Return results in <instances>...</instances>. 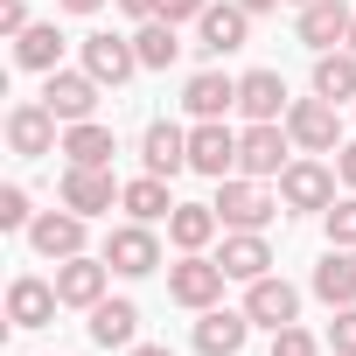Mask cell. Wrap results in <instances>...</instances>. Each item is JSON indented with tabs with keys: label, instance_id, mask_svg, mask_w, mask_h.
Returning a JSON list of instances; mask_svg holds the SVG:
<instances>
[{
	"label": "cell",
	"instance_id": "d6986e66",
	"mask_svg": "<svg viewBox=\"0 0 356 356\" xmlns=\"http://www.w3.org/2000/svg\"><path fill=\"white\" fill-rule=\"evenodd\" d=\"M140 161H147V175H182L189 168V133L175 126V119H154L140 133Z\"/></svg>",
	"mask_w": 356,
	"mask_h": 356
},
{
	"label": "cell",
	"instance_id": "b9f144b4",
	"mask_svg": "<svg viewBox=\"0 0 356 356\" xmlns=\"http://www.w3.org/2000/svg\"><path fill=\"white\" fill-rule=\"evenodd\" d=\"M349 49H356V22H349Z\"/></svg>",
	"mask_w": 356,
	"mask_h": 356
},
{
	"label": "cell",
	"instance_id": "e0dca14e",
	"mask_svg": "<svg viewBox=\"0 0 356 356\" xmlns=\"http://www.w3.org/2000/svg\"><path fill=\"white\" fill-rule=\"evenodd\" d=\"M245 314H252L259 328H286V321H300V293H293L280 273H266V280H252V293H245Z\"/></svg>",
	"mask_w": 356,
	"mask_h": 356
},
{
	"label": "cell",
	"instance_id": "f546056e",
	"mask_svg": "<svg viewBox=\"0 0 356 356\" xmlns=\"http://www.w3.org/2000/svg\"><path fill=\"white\" fill-rule=\"evenodd\" d=\"M133 49H140V70H168L175 56H182V42H175V22H140Z\"/></svg>",
	"mask_w": 356,
	"mask_h": 356
},
{
	"label": "cell",
	"instance_id": "5b68a950",
	"mask_svg": "<svg viewBox=\"0 0 356 356\" xmlns=\"http://www.w3.org/2000/svg\"><path fill=\"white\" fill-rule=\"evenodd\" d=\"M224 280H231V273H224L217 259H203V252H182V266H168V293L182 300V307H196V314L224 300Z\"/></svg>",
	"mask_w": 356,
	"mask_h": 356
},
{
	"label": "cell",
	"instance_id": "7402d4cb",
	"mask_svg": "<svg viewBox=\"0 0 356 356\" xmlns=\"http://www.w3.org/2000/svg\"><path fill=\"white\" fill-rule=\"evenodd\" d=\"M15 63H22V70H42V77L63 70V29H56V22H29V29L15 35Z\"/></svg>",
	"mask_w": 356,
	"mask_h": 356
},
{
	"label": "cell",
	"instance_id": "7bdbcfd3",
	"mask_svg": "<svg viewBox=\"0 0 356 356\" xmlns=\"http://www.w3.org/2000/svg\"><path fill=\"white\" fill-rule=\"evenodd\" d=\"M293 8H307V0H293Z\"/></svg>",
	"mask_w": 356,
	"mask_h": 356
},
{
	"label": "cell",
	"instance_id": "74e56055",
	"mask_svg": "<svg viewBox=\"0 0 356 356\" xmlns=\"http://www.w3.org/2000/svg\"><path fill=\"white\" fill-rule=\"evenodd\" d=\"M119 8H126L133 22H161V0H119Z\"/></svg>",
	"mask_w": 356,
	"mask_h": 356
},
{
	"label": "cell",
	"instance_id": "8d00e7d4",
	"mask_svg": "<svg viewBox=\"0 0 356 356\" xmlns=\"http://www.w3.org/2000/svg\"><path fill=\"white\" fill-rule=\"evenodd\" d=\"M335 175H342V182L356 189V140H342V147H335Z\"/></svg>",
	"mask_w": 356,
	"mask_h": 356
},
{
	"label": "cell",
	"instance_id": "d4e9b609",
	"mask_svg": "<svg viewBox=\"0 0 356 356\" xmlns=\"http://www.w3.org/2000/svg\"><path fill=\"white\" fill-rule=\"evenodd\" d=\"M217 203H175L168 210V238H175V252H203L210 238H217Z\"/></svg>",
	"mask_w": 356,
	"mask_h": 356
},
{
	"label": "cell",
	"instance_id": "30bf717a",
	"mask_svg": "<svg viewBox=\"0 0 356 356\" xmlns=\"http://www.w3.org/2000/svg\"><path fill=\"white\" fill-rule=\"evenodd\" d=\"M105 280H112V266L105 259H91V252H77V259H56V293H63V307H98L105 300Z\"/></svg>",
	"mask_w": 356,
	"mask_h": 356
},
{
	"label": "cell",
	"instance_id": "f1b7e54d",
	"mask_svg": "<svg viewBox=\"0 0 356 356\" xmlns=\"http://www.w3.org/2000/svg\"><path fill=\"white\" fill-rule=\"evenodd\" d=\"M314 91L321 98H356V49H321L314 56Z\"/></svg>",
	"mask_w": 356,
	"mask_h": 356
},
{
	"label": "cell",
	"instance_id": "4316f807",
	"mask_svg": "<svg viewBox=\"0 0 356 356\" xmlns=\"http://www.w3.org/2000/svg\"><path fill=\"white\" fill-rule=\"evenodd\" d=\"M314 293H321L328 307H356V252L328 245V259L314 266Z\"/></svg>",
	"mask_w": 356,
	"mask_h": 356
},
{
	"label": "cell",
	"instance_id": "60d3db41",
	"mask_svg": "<svg viewBox=\"0 0 356 356\" xmlns=\"http://www.w3.org/2000/svg\"><path fill=\"white\" fill-rule=\"evenodd\" d=\"M238 8H245V15H273V8H280V0H238Z\"/></svg>",
	"mask_w": 356,
	"mask_h": 356
},
{
	"label": "cell",
	"instance_id": "6da1fadb",
	"mask_svg": "<svg viewBox=\"0 0 356 356\" xmlns=\"http://www.w3.org/2000/svg\"><path fill=\"white\" fill-rule=\"evenodd\" d=\"M280 210H286V203L259 182V175H224V182H217V217H224L231 231H266Z\"/></svg>",
	"mask_w": 356,
	"mask_h": 356
},
{
	"label": "cell",
	"instance_id": "ba28073f",
	"mask_svg": "<svg viewBox=\"0 0 356 356\" xmlns=\"http://www.w3.org/2000/svg\"><path fill=\"white\" fill-rule=\"evenodd\" d=\"M98 91H105V84H98L91 70H49V77H42V105H49L63 126L91 119V112H98Z\"/></svg>",
	"mask_w": 356,
	"mask_h": 356
},
{
	"label": "cell",
	"instance_id": "cb8c5ba5",
	"mask_svg": "<svg viewBox=\"0 0 356 356\" xmlns=\"http://www.w3.org/2000/svg\"><path fill=\"white\" fill-rule=\"evenodd\" d=\"M112 126H98V119H77V126H63V161L70 168H112Z\"/></svg>",
	"mask_w": 356,
	"mask_h": 356
},
{
	"label": "cell",
	"instance_id": "9c48e42d",
	"mask_svg": "<svg viewBox=\"0 0 356 356\" xmlns=\"http://www.w3.org/2000/svg\"><path fill=\"white\" fill-rule=\"evenodd\" d=\"M98 259H105L112 273L140 280V273H154V266H161V238H154V224H140V217H133V224H119V231L105 238V252H98Z\"/></svg>",
	"mask_w": 356,
	"mask_h": 356
},
{
	"label": "cell",
	"instance_id": "e575fe53",
	"mask_svg": "<svg viewBox=\"0 0 356 356\" xmlns=\"http://www.w3.org/2000/svg\"><path fill=\"white\" fill-rule=\"evenodd\" d=\"M210 15V0H161V22H175V29H182V22H203Z\"/></svg>",
	"mask_w": 356,
	"mask_h": 356
},
{
	"label": "cell",
	"instance_id": "5bb4252c",
	"mask_svg": "<svg viewBox=\"0 0 356 356\" xmlns=\"http://www.w3.org/2000/svg\"><path fill=\"white\" fill-rule=\"evenodd\" d=\"M84 70L98 77V84H126L133 70H140V49H133V35H84Z\"/></svg>",
	"mask_w": 356,
	"mask_h": 356
},
{
	"label": "cell",
	"instance_id": "ab89813d",
	"mask_svg": "<svg viewBox=\"0 0 356 356\" xmlns=\"http://www.w3.org/2000/svg\"><path fill=\"white\" fill-rule=\"evenodd\" d=\"M126 356H175V349H168V342H133Z\"/></svg>",
	"mask_w": 356,
	"mask_h": 356
},
{
	"label": "cell",
	"instance_id": "836d02e7",
	"mask_svg": "<svg viewBox=\"0 0 356 356\" xmlns=\"http://www.w3.org/2000/svg\"><path fill=\"white\" fill-rule=\"evenodd\" d=\"M328 349H335V356H356V307H335V321H328Z\"/></svg>",
	"mask_w": 356,
	"mask_h": 356
},
{
	"label": "cell",
	"instance_id": "4fadbf2b",
	"mask_svg": "<svg viewBox=\"0 0 356 356\" xmlns=\"http://www.w3.org/2000/svg\"><path fill=\"white\" fill-rule=\"evenodd\" d=\"M56 307H63L56 280H35V273H22V280L8 286V321H15V328H49V321H56Z\"/></svg>",
	"mask_w": 356,
	"mask_h": 356
},
{
	"label": "cell",
	"instance_id": "d6a6232c",
	"mask_svg": "<svg viewBox=\"0 0 356 356\" xmlns=\"http://www.w3.org/2000/svg\"><path fill=\"white\" fill-rule=\"evenodd\" d=\"M273 356H321V342L300 321H286V328H273Z\"/></svg>",
	"mask_w": 356,
	"mask_h": 356
},
{
	"label": "cell",
	"instance_id": "52a82bcc",
	"mask_svg": "<svg viewBox=\"0 0 356 356\" xmlns=\"http://www.w3.org/2000/svg\"><path fill=\"white\" fill-rule=\"evenodd\" d=\"M189 168L210 175V182L238 175V133H231L224 119H196V126H189Z\"/></svg>",
	"mask_w": 356,
	"mask_h": 356
},
{
	"label": "cell",
	"instance_id": "9a60e30c",
	"mask_svg": "<svg viewBox=\"0 0 356 356\" xmlns=\"http://www.w3.org/2000/svg\"><path fill=\"white\" fill-rule=\"evenodd\" d=\"M29 245L42 252V259H77L84 252V217L63 203V210H42L35 224H29Z\"/></svg>",
	"mask_w": 356,
	"mask_h": 356
},
{
	"label": "cell",
	"instance_id": "ffe728a7",
	"mask_svg": "<svg viewBox=\"0 0 356 356\" xmlns=\"http://www.w3.org/2000/svg\"><path fill=\"white\" fill-rule=\"evenodd\" d=\"M238 112L245 119H286V77L280 70H245L238 77Z\"/></svg>",
	"mask_w": 356,
	"mask_h": 356
},
{
	"label": "cell",
	"instance_id": "8fae6325",
	"mask_svg": "<svg viewBox=\"0 0 356 356\" xmlns=\"http://www.w3.org/2000/svg\"><path fill=\"white\" fill-rule=\"evenodd\" d=\"M126 196V182H112V168H63V203L77 217H105Z\"/></svg>",
	"mask_w": 356,
	"mask_h": 356
},
{
	"label": "cell",
	"instance_id": "1f68e13d",
	"mask_svg": "<svg viewBox=\"0 0 356 356\" xmlns=\"http://www.w3.org/2000/svg\"><path fill=\"white\" fill-rule=\"evenodd\" d=\"M29 224H35L29 189H22V182H8V189H0V231H29Z\"/></svg>",
	"mask_w": 356,
	"mask_h": 356
},
{
	"label": "cell",
	"instance_id": "484cf974",
	"mask_svg": "<svg viewBox=\"0 0 356 356\" xmlns=\"http://www.w3.org/2000/svg\"><path fill=\"white\" fill-rule=\"evenodd\" d=\"M133 335H140V307L133 300H98L91 307V342L98 349H133Z\"/></svg>",
	"mask_w": 356,
	"mask_h": 356
},
{
	"label": "cell",
	"instance_id": "603a6c76",
	"mask_svg": "<svg viewBox=\"0 0 356 356\" xmlns=\"http://www.w3.org/2000/svg\"><path fill=\"white\" fill-rule=\"evenodd\" d=\"M182 105H189L196 119H224V112L238 105V77H224V70H196V77L182 84Z\"/></svg>",
	"mask_w": 356,
	"mask_h": 356
},
{
	"label": "cell",
	"instance_id": "3957f363",
	"mask_svg": "<svg viewBox=\"0 0 356 356\" xmlns=\"http://www.w3.org/2000/svg\"><path fill=\"white\" fill-rule=\"evenodd\" d=\"M280 203L300 210V217H328V203H335V168L314 161V154L286 161V175H280Z\"/></svg>",
	"mask_w": 356,
	"mask_h": 356
},
{
	"label": "cell",
	"instance_id": "2e32d148",
	"mask_svg": "<svg viewBox=\"0 0 356 356\" xmlns=\"http://www.w3.org/2000/svg\"><path fill=\"white\" fill-rule=\"evenodd\" d=\"M349 22H356V15H349V0H307V8H300V22H293V29H300V42H307V49L321 56V49H335V42H349Z\"/></svg>",
	"mask_w": 356,
	"mask_h": 356
},
{
	"label": "cell",
	"instance_id": "8992f818",
	"mask_svg": "<svg viewBox=\"0 0 356 356\" xmlns=\"http://www.w3.org/2000/svg\"><path fill=\"white\" fill-rule=\"evenodd\" d=\"M56 112L42 105V98H29V105H15L8 112V147L22 154V161H42V154H63V140H56Z\"/></svg>",
	"mask_w": 356,
	"mask_h": 356
},
{
	"label": "cell",
	"instance_id": "f35d334b",
	"mask_svg": "<svg viewBox=\"0 0 356 356\" xmlns=\"http://www.w3.org/2000/svg\"><path fill=\"white\" fill-rule=\"evenodd\" d=\"M56 8H63V15H98L105 0H56Z\"/></svg>",
	"mask_w": 356,
	"mask_h": 356
},
{
	"label": "cell",
	"instance_id": "d590c367",
	"mask_svg": "<svg viewBox=\"0 0 356 356\" xmlns=\"http://www.w3.org/2000/svg\"><path fill=\"white\" fill-rule=\"evenodd\" d=\"M29 29V0H0V35H22Z\"/></svg>",
	"mask_w": 356,
	"mask_h": 356
},
{
	"label": "cell",
	"instance_id": "7a4b0ae2",
	"mask_svg": "<svg viewBox=\"0 0 356 356\" xmlns=\"http://www.w3.org/2000/svg\"><path fill=\"white\" fill-rule=\"evenodd\" d=\"M286 154H293V133H286V119H252V126L238 133V175L280 182V175H286Z\"/></svg>",
	"mask_w": 356,
	"mask_h": 356
},
{
	"label": "cell",
	"instance_id": "7c38bea8",
	"mask_svg": "<svg viewBox=\"0 0 356 356\" xmlns=\"http://www.w3.org/2000/svg\"><path fill=\"white\" fill-rule=\"evenodd\" d=\"M245 42H252V15L238 8V0H224V8L210 0V15L196 22V49H203V56H231V49H245Z\"/></svg>",
	"mask_w": 356,
	"mask_h": 356
},
{
	"label": "cell",
	"instance_id": "ac0fdd59",
	"mask_svg": "<svg viewBox=\"0 0 356 356\" xmlns=\"http://www.w3.org/2000/svg\"><path fill=\"white\" fill-rule=\"evenodd\" d=\"M245 335H252V314L245 307H203V321H196V349L203 356H238Z\"/></svg>",
	"mask_w": 356,
	"mask_h": 356
},
{
	"label": "cell",
	"instance_id": "277c9868",
	"mask_svg": "<svg viewBox=\"0 0 356 356\" xmlns=\"http://www.w3.org/2000/svg\"><path fill=\"white\" fill-rule=\"evenodd\" d=\"M286 133H293V147L300 154H335L342 147V119H335V98H293L286 105Z\"/></svg>",
	"mask_w": 356,
	"mask_h": 356
},
{
	"label": "cell",
	"instance_id": "44dd1931",
	"mask_svg": "<svg viewBox=\"0 0 356 356\" xmlns=\"http://www.w3.org/2000/svg\"><path fill=\"white\" fill-rule=\"evenodd\" d=\"M217 266H224L231 280H245V286H252V280H266V273H273V245H266L259 231H231V238H224V252H217Z\"/></svg>",
	"mask_w": 356,
	"mask_h": 356
},
{
	"label": "cell",
	"instance_id": "4dcf8cb0",
	"mask_svg": "<svg viewBox=\"0 0 356 356\" xmlns=\"http://www.w3.org/2000/svg\"><path fill=\"white\" fill-rule=\"evenodd\" d=\"M328 245H342V252H356V189H349L342 203H328Z\"/></svg>",
	"mask_w": 356,
	"mask_h": 356
},
{
	"label": "cell",
	"instance_id": "83f0119b",
	"mask_svg": "<svg viewBox=\"0 0 356 356\" xmlns=\"http://www.w3.org/2000/svg\"><path fill=\"white\" fill-rule=\"evenodd\" d=\"M119 210H126V217H140V224H161V217L175 210V196H168V175H140V182H126Z\"/></svg>",
	"mask_w": 356,
	"mask_h": 356
}]
</instances>
